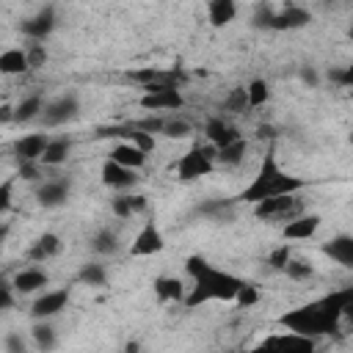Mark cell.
<instances>
[{
  "instance_id": "cell-1",
  "label": "cell",
  "mask_w": 353,
  "mask_h": 353,
  "mask_svg": "<svg viewBox=\"0 0 353 353\" xmlns=\"http://www.w3.org/2000/svg\"><path fill=\"white\" fill-rule=\"evenodd\" d=\"M350 314H353V287H345L306 306L290 309L287 314L279 317V325L301 336H323V334L339 331L342 317H350Z\"/></svg>"
},
{
  "instance_id": "cell-2",
  "label": "cell",
  "mask_w": 353,
  "mask_h": 353,
  "mask_svg": "<svg viewBox=\"0 0 353 353\" xmlns=\"http://www.w3.org/2000/svg\"><path fill=\"white\" fill-rule=\"evenodd\" d=\"M185 270L193 276V290L190 295H185V306L196 309L204 301H234L237 290L243 287V279L212 268L204 256H188L185 259Z\"/></svg>"
},
{
  "instance_id": "cell-3",
  "label": "cell",
  "mask_w": 353,
  "mask_h": 353,
  "mask_svg": "<svg viewBox=\"0 0 353 353\" xmlns=\"http://www.w3.org/2000/svg\"><path fill=\"white\" fill-rule=\"evenodd\" d=\"M306 185H309L306 179L281 171L279 163H276V149L268 146V152H265V157H262V165H259L256 176L251 179V185L243 188V190H240L237 196H232V199H234V204H240V201H243V204H256V201L270 199V196L298 193V190H303Z\"/></svg>"
},
{
  "instance_id": "cell-4",
  "label": "cell",
  "mask_w": 353,
  "mask_h": 353,
  "mask_svg": "<svg viewBox=\"0 0 353 353\" xmlns=\"http://www.w3.org/2000/svg\"><path fill=\"white\" fill-rule=\"evenodd\" d=\"M303 212V201L295 193H281V196H270L254 204V218L265 221V223H279V221H292L295 215Z\"/></svg>"
},
{
  "instance_id": "cell-5",
  "label": "cell",
  "mask_w": 353,
  "mask_h": 353,
  "mask_svg": "<svg viewBox=\"0 0 353 353\" xmlns=\"http://www.w3.org/2000/svg\"><path fill=\"white\" fill-rule=\"evenodd\" d=\"M215 168V146H193L176 160V176L182 182H193L199 176H207Z\"/></svg>"
},
{
  "instance_id": "cell-6",
  "label": "cell",
  "mask_w": 353,
  "mask_h": 353,
  "mask_svg": "<svg viewBox=\"0 0 353 353\" xmlns=\"http://www.w3.org/2000/svg\"><path fill=\"white\" fill-rule=\"evenodd\" d=\"M185 105V97L174 85H146L141 97V108L146 110H179Z\"/></svg>"
},
{
  "instance_id": "cell-7",
  "label": "cell",
  "mask_w": 353,
  "mask_h": 353,
  "mask_svg": "<svg viewBox=\"0 0 353 353\" xmlns=\"http://www.w3.org/2000/svg\"><path fill=\"white\" fill-rule=\"evenodd\" d=\"M127 77L135 80L141 88H146V85H174V88H179L185 83V74L179 69H160V66H143V69L127 72Z\"/></svg>"
},
{
  "instance_id": "cell-8",
  "label": "cell",
  "mask_w": 353,
  "mask_h": 353,
  "mask_svg": "<svg viewBox=\"0 0 353 353\" xmlns=\"http://www.w3.org/2000/svg\"><path fill=\"white\" fill-rule=\"evenodd\" d=\"M77 110H80L77 97H74V94H63V97L47 102V105L41 108V116H44V124H47V127H58V124L72 121V119L77 116Z\"/></svg>"
},
{
  "instance_id": "cell-9",
  "label": "cell",
  "mask_w": 353,
  "mask_h": 353,
  "mask_svg": "<svg viewBox=\"0 0 353 353\" xmlns=\"http://www.w3.org/2000/svg\"><path fill=\"white\" fill-rule=\"evenodd\" d=\"M19 30H22L28 39H33V41H41V39H47V36L55 30V8H52V6L41 8L36 17L25 19V22L19 25Z\"/></svg>"
},
{
  "instance_id": "cell-10",
  "label": "cell",
  "mask_w": 353,
  "mask_h": 353,
  "mask_svg": "<svg viewBox=\"0 0 353 353\" xmlns=\"http://www.w3.org/2000/svg\"><path fill=\"white\" fill-rule=\"evenodd\" d=\"M309 22H312V11L290 3L284 11H273L270 28L273 30H298V28H306Z\"/></svg>"
},
{
  "instance_id": "cell-11",
  "label": "cell",
  "mask_w": 353,
  "mask_h": 353,
  "mask_svg": "<svg viewBox=\"0 0 353 353\" xmlns=\"http://www.w3.org/2000/svg\"><path fill=\"white\" fill-rule=\"evenodd\" d=\"M163 248H165L163 234H160V229L154 226V221H149V223L138 232V237H135L130 254H132V256H149V254H160Z\"/></svg>"
},
{
  "instance_id": "cell-12",
  "label": "cell",
  "mask_w": 353,
  "mask_h": 353,
  "mask_svg": "<svg viewBox=\"0 0 353 353\" xmlns=\"http://www.w3.org/2000/svg\"><path fill=\"white\" fill-rule=\"evenodd\" d=\"M66 303H69V290H52L33 301L30 314L36 320H47V317H55L61 309H66Z\"/></svg>"
},
{
  "instance_id": "cell-13",
  "label": "cell",
  "mask_w": 353,
  "mask_h": 353,
  "mask_svg": "<svg viewBox=\"0 0 353 353\" xmlns=\"http://www.w3.org/2000/svg\"><path fill=\"white\" fill-rule=\"evenodd\" d=\"M320 223H323V218L320 215H295L292 221H287L284 223V240H309V237H314L317 234V229H320Z\"/></svg>"
},
{
  "instance_id": "cell-14",
  "label": "cell",
  "mask_w": 353,
  "mask_h": 353,
  "mask_svg": "<svg viewBox=\"0 0 353 353\" xmlns=\"http://www.w3.org/2000/svg\"><path fill=\"white\" fill-rule=\"evenodd\" d=\"M102 182H105L108 188L127 190V188H132V185L138 182V176H135V168L119 165V163H113V160L108 157V160L102 163Z\"/></svg>"
},
{
  "instance_id": "cell-15",
  "label": "cell",
  "mask_w": 353,
  "mask_h": 353,
  "mask_svg": "<svg viewBox=\"0 0 353 353\" xmlns=\"http://www.w3.org/2000/svg\"><path fill=\"white\" fill-rule=\"evenodd\" d=\"M204 135H207V141H210L215 149H221V146L237 141V138H240V130L232 127L229 121H223L221 116H212V119H207V124H204Z\"/></svg>"
},
{
  "instance_id": "cell-16",
  "label": "cell",
  "mask_w": 353,
  "mask_h": 353,
  "mask_svg": "<svg viewBox=\"0 0 353 353\" xmlns=\"http://www.w3.org/2000/svg\"><path fill=\"white\" fill-rule=\"evenodd\" d=\"M108 157H110L113 163L127 165V168H135V171L146 165V152H143V149H138V146H135V143H130V141L116 143V146L108 152Z\"/></svg>"
},
{
  "instance_id": "cell-17",
  "label": "cell",
  "mask_w": 353,
  "mask_h": 353,
  "mask_svg": "<svg viewBox=\"0 0 353 353\" xmlns=\"http://www.w3.org/2000/svg\"><path fill=\"white\" fill-rule=\"evenodd\" d=\"M36 199L41 207H61L69 199V179H50L44 185H39Z\"/></svg>"
},
{
  "instance_id": "cell-18",
  "label": "cell",
  "mask_w": 353,
  "mask_h": 353,
  "mask_svg": "<svg viewBox=\"0 0 353 353\" xmlns=\"http://www.w3.org/2000/svg\"><path fill=\"white\" fill-rule=\"evenodd\" d=\"M323 254L336 259L342 268H353V237L350 234H339V237L323 243Z\"/></svg>"
},
{
  "instance_id": "cell-19",
  "label": "cell",
  "mask_w": 353,
  "mask_h": 353,
  "mask_svg": "<svg viewBox=\"0 0 353 353\" xmlns=\"http://www.w3.org/2000/svg\"><path fill=\"white\" fill-rule=\"evenodd\" d=\"M47 135L44 132H30V135H22L17 143H14V152L19 160H39L44 146H47Z\"/></svg>"
},
{
  "instance_id": "cell-20",
  "label": "cell",
  "mask_w": 353,
  "mask_h": 353,
  "mask_svg": "<svg viewBox=\"0 0 353 353\" xmlns=\"http://www.w3.org/2000/svg\"><path fill=\"white\" fill-rule=\"evenodd\" d=\"M207 17L212 28H226L237 17V0H210L207 3Z\"/></svg>"
},
{
  "instance_id": "cell-21",
  "label": "cell",
  "mask_w": 353,
  "mask_h": 353,
  "mask_svg": "<svg viewBox=\"0 0 353 353\" xmlns=\"http://www.w3.org/2000/svg\"><path fill=\"white\" fill-rule=\"evenodd\" d=\"M58 251H61V237H58V234H52V232H44L41 237H36V240H33V245H30L28 256H30V259H36V262H44V259L55 256Z\"/></svg>"
},
{
  "instance_id": "cell-22",
  "label": "cell",
  "mask_w": 353,
  "mask_h": 353,
  "mask_svg": "<svg viewBox=\"0 0 353 353\" xmlns=\"http://www.w3.org/2000/svg\"><path fill=\"white\" fill-rule=\"evenodd\" d=\"M47 273L44 270H39V268H28V270H19L17 276H14V290L17 292H36V290H41V287H47Z\"/></svg>"
},
{
  "instance_id": "cell-23",
  "label": "cell",
  "mask_w": 353,
  "mask_h": 353,
  "mask_svg": "<svg viewBox=\"0 0 353 353\" xmlns=\"http://www.w3.org/2000/svg\"><path fill=\"white\" fill-rule=\"evenodd\" d=\"M262 347H290V350H301V353H312L314 350V342L312 336H301V334H281V336H273V339H265Z\"/></svg>"
},
{
  "instance_id": "cell-24",
  "label": "cell",
  "mask_w": 353,
  "mask_h": 353,
  "mask_svg": "<svg viewBox=\"0 0 353 353\" xmlns=\"http://www.w3.org/2000/svg\"><path fill=\"white\" fill-rule=\"evenodd\" d=\"M69 149H72V141L69 138H50L47 146H44V152H41V157H39V163H44V165H61V163H66Z\"/></svg>"
},
{
  "instance_id": "cell-25",
  "label": "cell",
  "mask_w": 353,
  "mask_h": 353,
  "mask_svg": "<svg viewBox=\"0 0 353 353\" xmlns=\"http://www.w3.org/2000/svg\"><path fill=\"white\" fill-rule=\"evenodd\" d=\"M28 69H30V66H28L25 50L11 47V50H3V52H0V74H22V72H28Z\"/></svg>"
},
{
  "instance_id": "cell-26",
  "label": "cell",
  "mask_w": 353,
  "mask_h": 353,
  "mask_svg": "<svg viewBox=\"0 0 353 353\" xmlns=\"http://www.w3.org/2000/svg\"><path fill=\"white\" fill-rule=\"evenodd\" d=\"M154 295L157 301H185V287L174 276H160L154 279Z\"/></svg>"
},
{
  "instance_id": "cell-27",
  "label": "cell",
  "mask_w": 353,
  "mask_h": 353,
  "mask_svg": "<svg viewBox=\"0 0 353 353\" xmlns=\"http://www.w3.org/2000/svg\"><path fill=\"white\" fill-rule=\"evenodd\" d=\"M245 149H248V143L243 138H237V141L215 149V163H221V165H237V163H243Z\"/></svg>"
},
{
  "instance_id": "cell-28",
  "label": "cell",
  "mask_w": 353,
  "mask_h": 353,
  "mask_svg": "<svg viewBox=\"0 0 353 353\" xmlns=\"http://www.w3.org/2000/svg\"><path fill=\"white\" fill-rule=\"evenodd\" d=\"M110 210H113V215H119V218H130V215L146 210V196H119V199H113Z\"/></svg>"
},
{
  "instance_id": "cell-29",
  "label": "cell",
  "mask_w": 353,
  "mask_h": 353,
  "mask_svg": "<svg viewBox=\"0 0 353 353\" xmlns=\"http://www.w3.org/2000/svg\"><path fill=\"white\" fill-rule=\"evenodd\" d=\"M41 108H44V99H41V94H30V97H25L17 108H14V121H33L39 113H41Z\"/></svg>"
},
{
  "instance_id": "cell-30",
  "label": "cell",
  "mask_w": 353,
  "mask_h": 353,
  "mask_svg": "<svg viewBox=\"0 0 353 353\" xmlns=\"http://www.w3.org/2000/svg\"><path fill=\"white\" fill-rule=\"evenodd\" d=\"M221 108H223L226 113H245V110H248V94H245V88H243V85L232 88V91L226 94V99L221 102Z\"/></svg>"
},
{
  "instance_id": "cell-31",
  "label": "cell",
  "mask_w": 353,
  "mask_h": 353,
  "mask_svg": "<svg viewBox=\"0 0 353 353\" xmlns=\"http://www.w3.org/2000/svg\"><path fill=\"white\" fill-rule=\"evenodd\" d=\"M91 248H94L97 254H116V251H119V234L110 232V229H102V232L94 234Z\"/></svg>"
},
{
  "instance_id": "cell-32",
  "label": "cell",
  "mask_w": 353,
  "mask_h": 353,
  "mask_svg": "<svg viewBox=\"0 0 353 353\" xmlns=\"http://www.w3.org/2000/svg\"><path fill=\"white\" fill-rule=\"evenodd\" d=\"M77 279H80L83 284H88V287H99V284H105L108 273H105V265H99V262H88V265L80 268Z\"/></svg>"
},
{
  "instance_id": "cell-33",
  "label": "cell",
  "mask_w": 353,
  "mask_h": 353,
  "mask_svg": "<svg viewBox=\"0 0 353 353\" xmlns=\"http://www.w3.org/2000/svg\"><path fill=\"white\" fill-rule=\"evenodd\" d=\"M245 94H248V108H259V105L268 102L270 85H268L265 80H251V83L245 85Z\"/></svg>"
},
{
  "instance_id": "cell-34",
  "label": "cell",
  "mask_w": 353,
  "mask_h": 353,
  "mask_svg": "<svg viewBox=\"0 0 353 353\" xmlns=\"http://www.w3.org/2000/svg\"><path fill=\"white\" fill-rule=\"evenodd\" d=\"M284 273L290 276V279H295V281H306V279H312L314 276V268H312V262H306V259H287V265H284Z\"/></svg>"
},
{
  "instance_id": "cell-35",
  "label": "cell",
  "mask_w": 353,
  "mask_h": 353,
  "mask_svg": "<svg viewBox=\"0 0 353 353\" xmlns=\"http://www.w3.org/2000/svg\"><path fill=\"white\" fill-rule=\"evenodd\" d=\"M33 339H36L39 347L50 350V347L55 345V331H52V325H47V323H36V325H33Z\"/></svg>"
},
{
  "instance_id": "cell-36",
  "label": "cell",
  "mask_w": 353,
  "mask_h": 353,
  "mask_svg": "<svg viewBox=\"0 0 353 353\" xmlns=\"http://www.w3.org/2000/svg\"><path fill=\"white\" fill-rule=\"evenodd\" d=\"M292 256V245L290 243H281L279 248H273L270 251V256H268V265L273 268V270H284V265H287V259Z\"/></svg>"
},
{
  "instance_id": "cell-37",
  "label": "cell",
  "mask_w": 353,
  "mask_h": 353,
  "mask_svg": "<svg viewBox=\"0 0 353 353\" xmlns=\"http://www.w3.org/2000/svg\"><path fill=\"white\" fill-rule=\"evenodd\" d=\"M163 135H168V138H188L190 135V124L185 119H168L163 124Z\"/></svg>"
},
{
  "instance_id": "cell-38",
  "label": "cell",
  "mask_w": 353,
  "mask_h": 353,
  "mask_svg": "<svg viewBox=\"0 0 353 353\" xmlns=\"http://www.w3.org/2000/svg\"><path fill=\"white\" fill-rule=\"evenodd\" d=\"M234 301H237V306H243V309H245V306H254V303L259 301V292H256V287H254V284H245V281H243V287L237 290Z\"/></svg>"
},
{
  "instance_id": "cell-39",
  "label": "cell",
  "mask_w": 353,
  "mask_h": 353,
  "mask_svg": "<svg viewBox=\"0 0 353 353\" xmlns=\"http://www.w3.org/2000/svg\"><path fill=\"white\" fill-rule=\"evenodd\" d=\"M25 55H28V66L30 69H41L47 63V50L41 44H30V50H25Z\"/></svg>"
},
{
  "instance_id": "cell-40",
  "label": "cell",
  "mask_w": 353,
  "mask_h": 353,
  "mask_svg": "<svg viewBox=\"0 0 353 353\" xmlns=\"http://www.w3.org/2000/svg\"><path fill=\"white\" fill-rule=\"evenodd\" d=\"M328 80L331 83H336V85H342V88H347L350 83H353V69L350 66H334V69H328Z\"/></svg>"
},
{
  "instance_id": "cell-41",
  "label": "cell",
  "mask_w": 353,
  "mask_h": 353,
  "mask_svg": "<svg viewBox=\"0 0 353 353\" xmlns=\"http://www.w3.org/2000/svg\"><path fill=\"white\" fill-rule=\"evenodd\" d=\"M132 127H138V130H143V132H163V124H165V119H160V116H146V119H138V121H130Z\"/></svg>"
},
{
  "instance_id": "cell-42",
  "label": "cell",
  "mask_w": 353,
  "mask_h": 353,
  "mask_svg": "<svg viewBox=\"0 0 353 353\" xmlns=\"http://www.w3.org/2000/svg\"><path fill=\"white\" fill-rule=\"evenodd\" d=\"M270 19H273V11H270V6H259L256 11H254V17H251V25L254 28H270Z\"/></svg>"
},
{
  "instance_id": "cell-43",
  "label": "cell",
  "mask_w": 353,
  "mask_h": 353,
  "mask_svg": "<svg viewBox=\"0 0 353 353\" xmlns=\"http://www.w3.org/2000/svg\"><path fill=\"white\" fill-rule=\"evenodd\" d=\"M39 160H19V176L28 179V182H36L39 179Z\"/></svg>"
},
{
  "instance_id": "cell-44",
  "label": "cell",
  "mask_w": 353,
  "mask_h": 353,
  "mask_svg": "<svg viewBox=\"0 0 353 353\" xmlns=\"http://www.w3.org/2000/svg\"><path fill=\"white\" fill-rule=\"evenodd\" d=\"M11 196H14V182L8 179L0 185V212H6L11 207Z\"/></svg>"
},
{
  "instance_id": "cell-45",
  "label": "cell",
  "mask_w": 353,
  "mask_h": 353,
  "mask_svg": "<svg viewBox=\"0 0 353 353\" xmlns=\"http://www.w3.org/2000/svg\"><path fill=\"white\" fill-rule=\"evenodd\" d=\"M11 303H14V292H11V284L0 281V312H3V309H11Z\"/></svg>"
},
{
  "instance_id": "cell-46",
  "label": "cell",
  "mask_w": 353,
  "mask_h": 353,
  "mask_svg": "<svg viewBox=\"0 0 353 353\" xmlns=\"http://www.w3.org/2000/svg\"><path fill=\"white\" fill-rule=\"evenodd\" d=\"M6 347H8V350H14V353H22V350H25V342H22L17 334H11V336L6 339Z\"/></svg>"
},
{
  "instance_id": "cell-47",
  "label": "cell",
  "mask_w": 353,
  "mask_h": 353,
  "mask_svg": "<svg viewBox=\"0 0 353 353\" xmlns=\"http://www.w3.org/2000/svg\"><path fill=\"white\" fill-rule=\"evenodd\" d=\"M301 80L309 83V85H317V72H314L312 66H303V69H301Z\"/></svg>"
},
{
  "instance_id": "cell-48",
  "label": "cell",
  "mask_w": 353,
  "mask_h": 353,
  "mask_svg": "<svg viewBox=\"0 0 353 353\" xmlns=\"http://www.w3.org/2000/svg\"><path fill=\"white\" fill-rule=\"evenodd\" d=\"M6 121H14V108L11 105H0V124Z\"/></svg>"
},
{
  "instance_id": "cell-49",
  "label": "cell",
  "mask_w": 353,
  "mask_h": 353,
  "mask_svg": "<svg viewBox=\"0 0 353 353\" xmlns=\"http://www.w3.org/2000/svg\"><path fill=\"white\" fill-rule=\"evenodd\" d=\"M256 135H259V138H265V135H268V138H273V135H276V132H273V127H270V124H262V127H259V132H256Z\"/></svg>"
},
{
  "instance_id": "cell-50",
  "label": "cell",
  "mask_w": 353,
  "mask_h": 353,
  "mask_svg": "<svg viewBox=\"0 0 353 353\" xmlns=\"http://www.w3.org/2000/svg\"><path fill=\"white\" fill-rule=\"evenodd\" d=\"M6 237H8V223H3V226H0V245L6 243Z\"/></svg>"
}]
</instances>
